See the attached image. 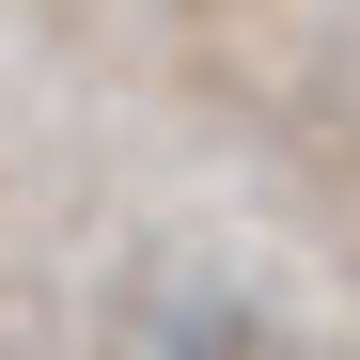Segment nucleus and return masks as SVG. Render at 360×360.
<instances>
[{
	"instance_id": "f257e3e1",
	"label": "nucleus",
	"mask_w": 360,
	"mask_h": 360,
	"mask_svg": "<svg viewBox=\"0 0 360 360\" xmlns=\"http://www.w3.org/2000/svg\"><path fill=\"white\" fill-rule=\"evenodd\" d=\"M110 360H297V345H282V314H266L251 282H219V266H172V282H141V297H126Z\"/></svg>"
}]
</instances>
